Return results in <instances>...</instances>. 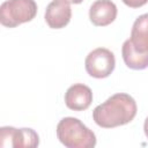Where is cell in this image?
<instances>
[{
    "label": "cell",
    "mask_w": 148,
    "mask_h": 148,
    "mask_svg": "<svg viewBox=\"0 0 148 148\" xmlns=\"http://www.w3.org/2000/svg\"><path fill=\"white\" fill-rule=\"evenodd\" d=\"M136 103L128 94L119 92L109 97L92 111L94 121L103 128H113L132 121L136 114Z\"/></svg>",
    "instance_id": "6da1fadb"
},
{
    "label": "cell",
    "mask_w": 148,
    "mask_h": 148,
    "mask_svg": "<svg viewBox=\"0 0 148 148\" xmlns=\"http://www.w3.org/2000/svg\"><path fill=\"white\" fill-rule=\"evenodd\" d=\"M57 136L67 148H91L96 145L95 133L74 117H65L58 123Z\"/></svg>",
    "instance_id": "7a4b0ae2"
},
{
    "label": "cell",
    "mask_w": 148,
    "mask_h": 148,
    "mask_svg": "<svg viewBox=\"0 0 148 148\" xmlns=\"http://www.w3.org/2000/svg\"><path fill=\"white\" fill-rule=\"evenodd\" d=\"M37 14L35 0H6L0 6V22L7 28H15L30 22Z\"/></svg>",
    "instance_id": "3957f363"
},
{
    "label": "cell",
    "mask_w": 148,
    "mask_h": 148,
    "mask_svg": "<svg viewBox=\"0 0 148 148\" xmlns=\"http://www.w3.org/2000/svg\"><path fill=\"white\" fill-rule=\"evenodd\" d=\"M116 59L113 53L105 47H97L89 52L84 60L87 73L96 79L108 77L114 69Z\"/></svg>",
    "instance_id": "277c9868"
},
{
    "label": "cell",
    "mask_w": 148,
    "mask_h": 148,
    "mask_svg": "<svg viewBox=\"0 0 148 148\" xmlns=\"http://www.w3.org/2000/svg\"><path fill=\"white\" fill-rule=\"evenodd\" d=\"M39 145V136L32 128H15L3 126L0 128V147L34 148Z\"/></svg>",
    "instance_id": "5b68a950"
},
{
    "label": "cell",
    "mask_w": 148,
    "mask_h": 148,
    "mask_svg": "<svg viewBox=\"0 0 148 148\" xmlns=\"http://www.w3.org/2000/svg\"><path fill=\"white\" fill-rule=\"evenodd\" d=\"M72 17L71 2L68 0H52L45 10V21L52 29L66 27Z\"/></svg>",
    "instance_id": "8992f818"
},
{
    "label": "cell",
    "mask_w": 148,
    "mask_h": 148,
    "mask_svg": "<svg viewBox=\"0 0 148 148\" xmlns=\"http://www.w3.org/2000/svg\"><path fill=\"white\" fill-rule=\"evenodd\" d=\"M91 102L92 91L83 83H75L71 86L65 92V104L71 110L83 111L90 106Z\"/></svg>",
    "instance_id": "52a82bcc"
},
{
    "label": "cell",
    "mask_w": 148,
    "mask_h": 148,
    "mask_svg": "<svg viewBox=\"0 0 148 148\" xmlns=\"http://www.w3.org/2000/svg\"><path fill=\"white\" fill-rule=\"evenodd\" d=\"M117 17V6L111 0H96L89 9V18L94 25L105 27Z\"/></svg>",
    "instance_id": "ba28073f"
},
{
    "label": "cell",
    "mask_w": 148,
    "mask_h": 148,
    "mask_svg": "<svg viewBox=\"0 0 148 148\" xmlns=\"http://www.w3.org/2000/svg\"><path fill=\"white\" fill-rule=\"evenodd\" d=\"M130 43L139 53H148V13L140 15L133 23Z\"/></svg>",
    "instance_id": "9c48e42d"
},
{
    "label": "cell",
    "mask_w": 148,
    "mask_h": 148,
    "mask_svg": "<svg viewBox=\"0 0 148 148\" xmlns=\"http://www.w3.org/2000/svg\"><path fill=\"white\" fill-rule=\"evenodd\" d=\"M121 54L126 66L132 69H145L148 67V53L136 52L132 47L130 39H126L124 42L121 47Z\"/></svg>",
    "instance_id": "30bf717a"
},
{
    "label": "cell",
    "mask_w": 148,
    "mask_h": 148,
    "mask_svg": "<svg viewBox=\"0 0 148 148\" xmlns=\"http://www.w3.org/2000/svg\"><path fill=\"white\" fill-rule=\"evenodd\" d=\"M126 6L131 7V8H139L142 7L143 5H146L148 2V0H121Z\"/></svg>",
    "instance_id": "8fae6325"
},
{
    "label": "cell",
    "mask_w": 148,
    "mask_h": 148,
    "mask_svg": "<svg viewBox=\"0 0 148 148\" xmlns=\"http://www.w3.org/2000/svg\"><path fill=\"white\" fill-rule=\"evenodd\" d=\"M143 131H145L146 136L148 138V117H147L146 120H145V124H143Z\"/></svg>",
    "instance_id": "7c38bea8"
},
{
    "label": "cell",
    "mask_w": 148,
    "mask_h": 148,
    "mask_svg": "<svg viewBox=\"0 0 148 148\" xmlns=\"http://www.w3.org/2000/svg\"><path fill=\"white\" fill-rule=\"evenodd\" d=\"M69 2H72V3H81L83 0H68Z\"/></svg>",
    "instance_id": "4fadbf2b"
}]
</instances>
